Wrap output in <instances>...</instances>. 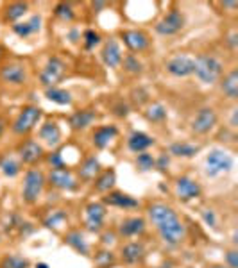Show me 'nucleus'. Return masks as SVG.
Masks as SVG:
<instances>
[{
    "label": "nucleus",
    "mask_w": 238,
    "mask_h": 268,
    "mask_svg": "<svg viewBox=\"0 0 238 268\" xmlns=\"http://www.w3.org/2000/svg\"><path fill=\"white\" fill-rule=\"evenodd\" d=\"M149 224L156 229L157 236L170 249L183 245L187 239V225L179 218L177 211L165 202H150L145 207Z\"/></svg>",
    "instance_id": "f257e3e1"
},
{
    "label": "nucleus",
    "mask_w": 238,
    "mask_h": 268,
    "mask_svg": "<svg viewBox=\"0 0 238 268\" xmlns=\"http://www.w3.org/2000/svg\"><path fill=\"white\" fill-rule=\"evenodd\" d=\"M226 72V63L215 52H199L194 58V75L204 86H213Z\"/></svg>",
    "instance_id": "f03ea898"
},
{
    "label": "nucleus",
    "mask_w": 238,
    "mask_h": 268,
    "mask_svg": "<svg viewBox=\"0 0 238 268\" xmlns=\"http://www.w3.org/2000/svg\"><path fill=\"white\" fill-rule=\"evenodd\" d=\"M45 186H47V177H45V172L41 168H29L23 174L22 181V190H20V199L25 206H36L40 202L41 195L45 192Z\"/></svg>",
    "instance_id": "7ed1b4c3"
},
{
    "label": "nucleus",
    "mask_w": 238,
    "mask_h": 268,
    "mask_svg": "<svg viewBox=\"0 0 238 268\" xmlns=\"http://www.w3.org/2000/svg\"><path fill=\"white\" fill-rule=\"evenodd\" d=\"M41 118H43V109L40 105L27 104L18 111L15 120L11 122V134L15 138H27L31 136L34 129L40 125Z\"/></svg>",
    "instance_id": "20e7f679"
},
{
    "label": "nucleus",
    "mask_w": 238,
    "mask_h": 268,
    "mask_svg": "<svg viewBox=\"0 0 238 268\" xmlns=\"http://www.w3.org/2000/svg\"><path fill=\"white\" fill-rule=\"evenodd\" d=\"M68 68H70L68 61H66L63 56L50 54L47 58V61H45L43 68H41L40 73H38V83L41 84V88H43V90L58 86V84L66 77Z\"/></svg>",
    "instance_id": "39448f33"
},
{
    "label": "nucleus",
    "mask_w": 238,
    "mask_h": 268,
    "mask_svg": "<svg viewBox=\"0 0 238 268\" xmlns=\"http://www.w3.org/2000/svg\"><path fill=\"white\" fill-rule=\"evenodd\" d=\"M187 27V16L179 8H170L163 16L154 23V33L162 38L177 36Z\"/></svg>",
    "instance_id": "423d86ee"
},
{
    "label": "nucleus",
    "mask_w": 238,
    "mask_h": 268,
    "mask_svg": "<svg viewBox=\"0 0 238 268\" xmlns=\"http://www.w3.org/2000/svg\"><path fill=\"white\" fill-rule=\"evenodd\" d=\"M234 167V157L224 149H211L204 157V174L215 179L219 175L229 174Z\"/></svg>",
    "instance_id": "0eeeda50"
},
{
    "label": "nucleus",
    "mask_w": 238,
    "mask_h": 268,
    "mask_svg": "<svg viewBox=\"0 0 238 268\" xmlns=\"http://www.w3.org/2000/svg\"><path fill=\"white\" fill-rule=\"evenodd\" d=\"M29 66L25 61H20V59H13V61L2 63L0 65V81L6 84V86L11 88H22L29 83Z\"/></svg>",
    "instance_id": "6e6552de"
},
{
    "label": "nucleus",
    "mask_w": 238,
    "mask_h": 268,
    "mask_svg": "<svg viewBox=\"0 0 238 268\" xmlns=\"http://www.w3.org/2000/svg\"><path fill=\"white\" fill-rule=\"evenodd\" d=\"M219 125V113L211 105H202L197 109L190 122V132L194 136H208Z\"/></svg>",
    "instance_id": "1a4fd4ad"
},
{
    "label": "nucleus",
    "mask_w": 238,
    "mask_h": 268,
    "mask_svg": "<svg viewBox=\"0 0 238 268\" xmlns=\"http://www.w3.org/2000/svg\"><path fill=\"white\" fill-rule=\"evenodd\" d=\"M45 147L38 142L36 138H22V142L16 145V157L20 159V163L23 167H36L38 163L45 159Z\"/></svg>",
    "instance_id": "9d476101"
},
{
    "label": "nucleus",
    "mask_w": 238,
    "mask_h": 268,
    "mask_svg": "<svg viewBox=\"0 0 238 268\" xmlns=\"http://www.w3.org/2000/svg\"><path fill=\"white\" fill-rule=\"evenodd\" d=\"M163 70L174 79H187L194 75V56L187 52H177L172 54L163 63Z\"/></svg>",
    "instance_id": "9b49d317"
},
{
    "label": "nucleus",
    "mask_w": 238,
    "mask_h": 268,
    "mask_svg": "<svg viewBox=\"0 0 238 268\" xmlns=\"http://www.w3.org/2000/svg\"><path fill=\"white\" fill-rule=\"evenodd\" d=\"M47 177V184L50 188L58 190V192H66V193H73L79 190L81 182L77 179L75 172L72 168H59V170H48L45 174Z\"/></svg>",
    "instance_id": "f8f14e48"
},
{
    "label": "nucleus",
    "mask_w": 238,
    "mask_h": 268,
    "mask_svg": "<svg viewBox=\"0 0 238 268\" xmlns=\"http://www.w3.org/2000/svg\"><path fill=\"white\" fill-rule=\"evenodd\" d=\"M120 41L127 48L129 54H143L150 48V36L143 29H122Z\"/></svg>",
    "instance_id": "ddd939ff"
},
{
    "label": "nucleus",
    "mask_w": 238,
    "mask_h": 268,
    "mask_svg": "<svg viewBox=\"0 0 238 268\" xmlns=\"http://www.w3.org/2000/svg\"><path fill=\"white\" fill-rule=\"evenodd\" d=\"M108 207L102 202H88L85 206V229L92 234H100L106 229Z\"/></svg>",
    "instance_id": "4468645a"
},
{
    "label": "nucleus",
    "mask_w": 238,
    "mask_h": 268,
    "mask_svg": "<svg viewBox=\"0 0 238 268\" xmlns=\"http://www.w3.org/2000/svg\"><path fill=\"white\" fill-rule=\"evenodd\" d=\"M174 192H176L179 202L188 204L202 195V186L197 179L190 177V175H179L174 182Z\"/></svg>",
    "instance_id": "2eb2a0df"
},
{
    "label": "nucleus",
    "mask_w": 238,
    "mask_h": 268,
    "mask_svg": "<svg viewBox=\"0 0 238 268\" xmlns=\"http://www.w3.org/2000/svg\"><path fill=\"white\" fill-rule=\"evenodd\" d=\"M97 120H99V113L95 108H81L70 113L68 127L72 132H85L95 125Z\"/></svg>",
    "instance_id": "dca6fc26"
},
{
    "label": "nucleus",
    "mask_w": 238,
    "mask_h": 268,
    "mask_svg": "<svg viewBox=\"0 0 238 268\" xmlns=\"http://www.w3.org/2000/svg\"><path fill=\"white\" fill-rule=\"evenodd\" d=\"M38 142L43 147L48 149H58L63 145V130L56 120H45L40 127H38Z\"/></svg>",
    "instance_id": "f3484780"
},
{
    "label": "nucleus",
    "mask_w": 238,
    "mask_h": 268,
    "mask_svg": "<svg viewBox=\"0 0 238 268\" xmlns=\"http://www.w3.org/2000/svg\"><path fill=\"white\" fill-rule=\"evenodd\" d=\"M122 58H124V52H122L118 38L115 36L106 38L102 41V48H100V61L104 63V66L111 70L120 68Z\"/></svg>",
    "instance_id": "a211bd4d"
},
{
    "label": "nucleus",
    "mask_w": 238,
    "mask_h": 268,
    "mask_svg": "<svg viewBox=\"0 0 238 268\" xmlns=\"http://www.w3.org/2000/svg\"><path fill=\"white\" fill-rule=\"evenodd\" d=\"M145 231H147V220L143 217H125L117 225L118 238L124 239L142 238L145 234Z\"/></svg>",
    "instance_id": "6ab92c4d"
},
{
    "label": "nucleus",
    "mask_w": 238,
    "mask_h": 268,
    "mask_svg": "<svg viewBox=\"0 0 238 268\" xmlns=\"http://www.w3.org/2000/svg\"><path fill=\"white\" fill-rule=\"evenodd\" d=\"M102 204L104 206H110V207H117V209H122V211H135L142 206L138 199H135L133 195L129 193H124L120 190H111L108 192L106 195L102 197Z\"/></svg>",
    "instance_id": "aec40b11"
},
{
    "label": "nucleus",
    "mask_w": 238,
    "mask_h": 268,
    "mask_svg": "<svg viewBox=\"0 0 238 268\" xmlns=\"http://www.w3.org/2000/svg\"><path fill=\"white\" fill-rule=\"evenodd\" d=\"M147 257V247L140 239H133L122 245L120 249V261L127 266H135V264H142Z\"/></svg>",
    "instance_id": "412c9836"
},
{
    "label": "nucleus",
    "mask_w": 238,
    "mask_h": 268,
    "mask_svg": "<svg viewBox=\"0 0 238 268\" xmlns=\"http://www.w3.org/2000/svg\"><path fill=\"white\" fill-rule=\"evenodd\" d=\"M120 129L115 123H106V125L93 127L92 130V145L95 147V150H106L115 140L118 138Z\"/></svg>",
    "instance_id": "4be33fe9"
},
{
    "label": "nucleus",
    "mask_w": 238,
    "mask_h": 268,
    "mask_svg": "<svg viewBox=\"0 0 238 268\" xmlns=\"http://www.w3.org/2000/svg\"><path fill=\"white\" fill-rule=\"evenodd\" d=\"M63 242L65 245H68L73 252H77L83 257H90L92 256V245L86 239V234L81 231V229H68L63 236Z\"/></svg>",
    "instance_id": "5701e85b"
},
{
    "label": "nucleus",
    "mask_w": 238,
    "mask_h": 268,
    "mask_svg": "<svg viewBox=\"0 0 238 268\" xmlns=\"http://www.w3.org/2000/svg\"><path fill=\"white\" fill-rule=\"evenodd\" d=\"M100 170H102V167H100L99 157H97L95 154H90L85 159L79 161L75 175L77 179H79V182H93V179L100 174Z\"/></svg>",
    "instance_id": "b1692460"
},
{
    "label": "nucleus",
    "mask_w": 238,
    "mask_h": 268,
    "mask_svg": "<svg viewBox=\"0 0 238 268\" xmlns=\"http://www.w3.org/2000/svg\"><path fill=\"white\" fill-rule=\"evenodd\" d=\"M41 25H43V16L40 13L33 15L29 20L25 22H16L11 25V33L15 36H18L20 40H29V38L36 36L38 33L41 31Z\"/></svg>",
    "instance_id": "393cba45"
},
{
    "label": "nucleus",
    "mask_w": 238,
    "mask_h": 268,
    "mask_svg": "<svg viewBox=\"0 0 238 268\" xmlns=\"http://www.w3.org/2000/svg\"><path fill=\"white\" fill-rule=\"evenodd\" d=\"M219 90L226 100L236 102L238 100V70L236 66H231L227 72H224V75L220 77Z\"/></svg>",
    "instance_id": "a878e982"
},
{
    "label": "nucleus",
    "mask_w": 238,
    "mask_h": 268,
    "mask_svg": "<svg viewBox=\"0 0 238 268\" xmlns=\"http://www.w3.org/2000/svg\"><path fill=\"white\" fill-rule=\"evenodd\" d=\"M156 145V140L150 136V134L143 132V130H131L125 140V147H127L129 152L133 154H142V152H147L150 147Z\"/></svg>",
    "instance_id": "bb28decb"
},
{
    "label": "nucleus",
    "mask_w": 238,
    "mask_h": 268,
    "mask_svg": "<svg viewBox=\"0 0 238 268\" xmlns=\"http://www.w3.org/2000/svg\"><path fill=\"white\" fill-rule=\"evenodd\" d=\"M202 150V145L192 142H174L169 145V156L179 157V159H192Z\"/></svg>",
    "instance_id": "cd10ccee"
},
{
    "label": "nucleus",
    "mask_w": 238,
    "mask_h": 268,
    "mask_svg": "<svg viewBox=\"0 0 238 268\" xmlns=\"http://www.w3.org/2000/svg\"><path fill=\"white\" fill-rule=\"evenodd\" d=\"M27 11H29V2H9L2 9V22L13 25V23L20 22V18H23Z\"/></svg>",
    "instance_id": "c85d7f7f"
},
{
    "label": "nucleus",
    "mask_w": 238,
    "mask_h": 268,
    "mask_svg": "<svg viewBox=\"0 0 238 268\" xmlns=\"http://www.w3.org/2000/svg\"><path fill=\"white\" fill-rule=\"evenodd\" d=\"M142 115L147 122L154 123V125H162V123H165L167 118H169V111H167V108L162 102H149V104L143 108Z\"/></svg>",
    "instance_id": "c756f323"
},
{
    "label": "nucleus",
    "mask_w": 238,
    "mask_h": 268,
    "mask_svg": "<svg viewBox=\"0 0 238 268\" xmlns=\"http://www.w3.org/2000/svg\"><path fill=\"white\" fill-rule=\"evenodd\" d=\"M115 184H117V172H115V168H104L93 179V190L97 193H104V195L108 192H111V190H115Z\"/></svg>",
    "instance_id": "7c9ffc66"
},
{
    "label": "nucleus",
    "mask_w": 238,
    "mask_h": 268,
    "mask_svg": "<svg viewBox=\"0 0 238 268\" xmlns=\"http://www.w3.org/2000/svg\"><path fill=\"white\" fill-rule=\"evenodd\" d=\"M43 225L50 231L58 232L68 225V211L66 209H50L43 217Z\"/></svg>",
    "instance_id": "2f4dec72"
},
{
    "label": "nucleus",
    "mask_w": 238,
    "mask_h": 268,
    "mask_svg": "<svg viewBox=\"0 0 238 268\" xmlns=\"http://www.w3.org/2000/svg\"><path fill=\"white\" fill-rule=\"evenodd\" d=\"M23 165L20 163V159L13 154H6V156L0 157V172L2 175L8 179H15L22 174Z\"/></svg>",
    "instance_id": "473e14b6"
},
{
    "label": "nucleus",
    "mask_w": 238,
    "mask_h": 268,
    "mask_svg": "<svg viewBox=\"0 0 238 268\" xmlns=\"http://www.w3.org/2000/svg\"><path fill=\"white\" fill-rule=\"evenodd\" d=\"M52 15H54V18L58 22L66 23V25H70V23H73L77 20L75 6L72 2H58L54 6V9H52Z\"/></svg>",
    "instance_id": "72a5a7b5"
},
{
    "label": "nucleus",
    "mask_w": 238,
    "mask_h": 268,
    "mask_svg": "<svg viewBox=\"0 0 238 268\" xmlns=\"http://www.w3.org/2000/svg\"><path fill=\"white\" fill-rule=\"evenodd\" d=\"M120 68L124 70V73H127L131 77H140L145 72V65L142 63V59L135 54H129V52L124 54V58H122Z\"/></svg>",
    "instance_id": "f704fd0d"
},
{
    "label": "nucleus",
    "mask_w": 238,
    "mask_h": 268,
    "mask_svg": "<svg viewBox=\"0 0 238 268\" xmlns=\"http://www.w3.org/2000/svg\"><path fill=\"white\" fill-rule=\"evenodd\" d=\"M45 93V98L58 105H72L73 104V95L72 91L65 90V88H59V86H54V88H47L43 91Z\"/></svg>",
    "instance_id": "c9c22d12"
},
{
    "label": "nucleus",
    "mask_w": 238,
    "mask_h": 268,
    "mask_svg": "<svg viewBox=\"0 0 238 268\" xmlns=\"http://www.w3.org/2000/svg\"><path fill=\"white\" fill-rule=\"evenodd\" d=\"M0 268H31V261L20 254H6L0 257Z\"/></svg>",
    "instance_id": "e433bc0d"
},
{
    "label": "nucleus",
    "mask_w": 238,
    "mask_h": 268,
    "mask_svg": "<svg viewBox=\"0 0 238 268\" xmlns=\"http://www.w3.org/2000/svg\"><path fill=\"white\" fill-rule=\"evenodd\" d=\"M102 34L95 29H85L83 31V36H81V43H83V48L85 50H93L97 48L99 45H102Z\"/></svg>",
    "instance_id": "4c0bfd02"
},
{
    "label": "nucleus",
    "mask_w": 238,
    "mask_h": 268,
    "mask_svg": "<svg viewBox=\"0 0 238 268\" xmlns=\"http://www.w3.org/2000/svg\"><path fill=\"white\" fill-rule=\"evenodd\" d=\"M93 261H95V264L99 268H110L117 263V256H115V252L111 249H100L95 252Z\"/></svg>",
    "instance_id": "58836bf2"
},
{
    "label": "nucleus",
    "mask_w": 238,
    "mask_h": 268,
    "mask_svg": "<svg viewBox=\"0 0 238 268\" xmlns=\"http://www.w3.org/2000/svg\"><path fill=\"white\" fill-rule=\"evenodd\" d=\"M135 167L138 172H150L154 170V156L147 150V152L136 154L135 157Z\"/></svg>",
    "instance_id": "ea45409f"
},
{
    "label": "nucleus",
    "mask_w": 238,
    "mask_h": 268,
    "mask_svg": "<svg viewBox=\"0 0 238 268\" xmlns=\"http://www.w3.org/2000/svg\"><path fill=\"white\" fill-rule=\"evenodd\" d=\"M111 115L117 116V118H127L131 115V104L124 98H117L111 104Z\"/></svg>",
    "instance_id": "a19ab883"
},
{
    "label": "nucleus",
    "mask_w": 238,
    "mask_h": 268,
    "mask_svg": "<svg viewBox=\"0 0 238 268\" xmlns=\"http://www.w3.org/2000/svg\"><path fill=\"white\" fill-rule=\"evenodd\" d=\"M131 102L136 105V108H145V105L150 102L149 91H147L145 88H142V86L135 88V90L131 91Z\"/></svg>",
    "instance_id": "79ce46f5"
},
{
    "label": "nucleus",
    "mask_w": 238,
    "mask_h": 268,
    "mask_svg": "<svg viewBox=\"0 0 238 268\" xmlns=\"http://www.w3.org/2000/svg\"><path fill=\"white\" fill-rule=\"evenodd\" d=\"M224 47L227 48V50L231 52V54H234L238 48V31L236 29H231L229 33L224 34V40H222Z\"/></svg>",
    "instance_id": "37998d69"
},
{
    "label": "nucleus",
    "mask_w": 238,
    "mask_h": 268,
    "mask_svg": "<svg viewBox=\"0 0 238 268\" xmlns=\"http://www.w3.org/2000/svg\"><path fill=\"white\" fill-rule=\"evenodd\" d=\"M170 167V156L167 152L160 154L157 157H154V170L162 172V174H167Z\"/></svg>",
    "instance_id": "c03bdc74"
},
{
    "label": "nucleus",
    "mask_w": 238,
    "mask_h": 268,
    "mask_svg": "<svg viewBox=\"0 0 238 268\" xmlns=\"http://www.w3.org/2000/svg\"><path fill=\"white\" fill-rule=\"evenodd\" d=\"M117 239H118V234L113 229H104V231L100 232V243H102L104 249H110L111 245H115Z\"/></svg>",
    "instance_id": "a18cd8bd"
},
{
    "label": "nucleus",
    "mask_w": 238,
    "mask_h": 268,
    "mask_svg": "<svg viewBox=\"0 0 238 268\" xmlns=\"http://www.w3.org/2000/svg\"><path fill=\"white\" fill-rule=\"evenodd\" d=\"M201 218L202 222H204L208 227L211 229H217V225H219V218H217V213L213 209H209V207H206V209H201Z\"/></svg>",
    "instance_id": "49530a36"
},
{
    "label": "nucleus",
    "mask_w": 238,
    "mask_h": 268,
    "mask_svg": "<svg viewBox=\"0 0 238 268\" xmlns=\"http://www.w3.org/2000/svg\"><path fill=\"white\" fill-rule=\"evenodd\" d=\"M81 36H83V33L77 25H70L68 29H66V33H65V38L68 40L70 45L81 43Z\"/></svg>",
    "instance_id": "de8ad7c7"
},
{
    "label": "nucleus",
    "mask_w": 238,
    "mask_h": 268,
    "mask_svg": "<svg viewBox=\"0 0 238 268\" xmlns=\"http://www.w3.org/2000/svg\"><path fill=\"white\" fill-rule=\"evenodd\" d=\"M217 140L222 143H234L236 142V134H234V130L229 129V127H222V129H219Z\"/></svg>",
    "instance_id": "09e8293b"
},
{
    "label": "nucleus",
    "mask_w": 238,
    "mask_h": 268,
    "mask_svg": "<svg viewBox=\"0 0 238 268\" xmlns=\"http://www.w3.org/2000/svg\"><path fill=\"white\" fill-rule=\"evenodd\" d=\"M224 264L227 268H238V250L229 249L224 252Z\"/></svg>",
    "instance_id": "8fccbe9b"
},
{
    "label": "nucleus",
    "mask_w": 238,
    "mask_h": 268,
    "mask_svg": "<svg viewBox=\"0 0 238 268\" xmlns=\"http://www.w3.org/2000/svg\"><path fill=\"white\" fill-rule=\"evenodd\" d=\"M34 231H36L34 224H31V222H25V220H23L22 224L18 225V229H16V234H18L20 238H27V236H31Z\"/></svg>",
    "instance_id": "3c124183"
},
{
    "label": "nucleus",
    "mask_w": 238,
    "mask_h": 268,
    "mask_svg": "<svg viewBox=\"0 0 238 268\" xmlns=\"http://www.w3.org/2000/svg\"><path fill=\"white\" fill-rule=\"evenodd\" d=\"M215 6H219L220 9H224L222 13H226V15H234L238 9L236 0H226V2H219V4H215Z\"/></svg>",
    "instance_id": "603ef678"
},
{
    "label": "nucleus",
    "mask_w": 238,
    "mask_h": 268,
    "mask_svg": "<svg viewBox=\"0 0 238 268\" xmlns=\"http://www.w3.org/2000/svg\"><path fill=\"white\" fill-rule=\"evenodd\" d=\"M108 2H90V9H92L93 15H99V13H102L104 9L108 8Z\"/></svg>",
    "instance_id": "864d4df0"
},
{
    "label": "nucleus",
    "mask_w": 238,
    "mask_h": 268,
    "mask_svg": "<svg viewBox=\"0 0 238 268\" xmlns=\"http://www.w3.org/2000/svg\"><path fill=\"white\" fill-rule=\"evenodd\" d=\"M236 125H238V109L236 108H233L231 109V120H229V129H236Z\"/></svg>",
    "instance_id": "5fc2aeb1"
},
{
    "label": "nucleus",
    "mask_w": 238,
    "mask_h": 268,
    "mask_svg": "<svg viewBox=\"0 0 238 268\" xmlns=\"http://www.w3.org/2000/svg\"><path fill=\"white\" fill-rule=\"evenodd\" d=\"M6 130H8V118H6V116L0 115V140L4 138Z\"/></svg>",
    "instance_id": "6e6d98bb"
},
{
    "label": "nucleus",
    "mask_w": 238,
    "mask_h": 268,
    "mask_svg": "<svg viewBox=\"0 0 238 268\" xmlns=\"http://www.w3.org/2000/svg\"><path fill=\"white\" fill-rule=\"evenodd\" d=\"M6 56H8V48H6L4 45L0 43V65H2V63H4Z\"/></svg>",
    "instance_id": "4d7b16f0"
},
{
    "label": "nucleus",
    "mask_w": 238,
    "mask_h": 268,
    "mask_svg": "<svg viewBox=\"0 0 238 268\" xmlns=\"http://www.w3.org/2000/svg\"><path fill=\"white\" fill-rule=\"evenodd\" d=\"M34 268H50V266H48L47 263H43V261H40V263L34 264Z\"/></svg>",
    "instance_id": "13d9d810"
},
{
    "label": "nucleus",
    "mask_w": 238,
    "mask_h": 268,
    "mask_svg": "<svg viewBox=\"0 0 238 268\" xmlns=\"http://www.w3.org/2000/svg\"><path fill=\"white\" fill-rule=\"evenodd\" d=\"M208 268H227L226 264H211V266H208Z\"/></svg>",
    "instance_id": "bf43d9fd"
},
{
    "label": "nucleus",
    "mask_w": 238,
    "mask_h": 268,
    "mask_svg": "<svg viewBox=\"0 0 238 268\" xmlns=\"http://www.w3.org/2000/svg\"><path fill=\"white\" fill-rule=\"evenodd\" d=\"M0 243H2V234H0Z\"/></svg>",
    "instance_id": "052dcab7"
},
{
    "label": "nucleus",
    "mask_w": 238,
    "mask_h": 268,
    "mask_svg": "<svg viewBox=\"0 0 238 268\" xmlns=\"http://www.w3.org/2000/svg\"><path fill=\"white\" fill-rule=\"evenodd\" d=\"M0 257H2V256H0Z\"/></svg>",
    "instance_id": "680f3d73"
}]
</instances>
